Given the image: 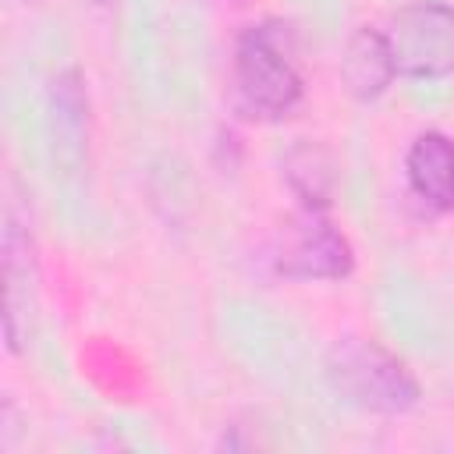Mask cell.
Instances as JSON below:
<instances>
[{"label":"cell","mask_w":454,"mask_h":454,"mask_svg":"<svg viewBox=\"0 0 454 454\" xmlns=\"http://www.w3.org/2000/svg\"><path fill=\"white\" fill-rule=\"evenodd\" d=\"M277 270L284 277H312V280H337L351 270V245L340 231H333L319 209L309 206L287 231L284 248L277 255Z\"/></svg>","instance_id":"277c9868"},{"label":"cell","mask_w":454,"mask_h":454,"mask_svg":"<svg viewBox=\"0 0 454 454\" xmlns=\"http://www.w3.org/2000/svg\"><path fill=\"white\" fill-rule=\"evenodd\" d=\"M408 184L429 209H454V142L440 131H426L408 149Z\"/></svg>","instance_id":"5b68a950"},{"label":"cell","mask_w":454,"mask_h":454,"mask_svg":"<svg viewBox=\"0 0 454 454\" xmlns=\"http://www.w3.org/2000/svg\"><path fill=\"white\" fill-rule=\"evenodd\" d=\"M394 71L408 78H440L454 71V7L419 0L401 7L383 32Z\"/></svg>","instance_id":"3957f363"},{"label":"cell","mask_w":454,"mask_h":454,"mask_svg":"<svg viewBox=\"0 0 454 454\" xmlns=\"http://www.w3.org/2000/svg\"><path fill=\"white\" fill-rule=\"evenodd\" d=\"M333 387L358 408L369 411H408L419 401V383L387 348L376 340H340L330 355Z\"/></svg>","instance_id":"7a4b0ae2"},{"label":"cell","mask_w":454,"mask_h":454,"mask_svg":"<svg viewBox=\"0 0 454 454\" xmlns=\"http://www.w3.org/2000/svg\"><path fill=\"white\" fill-rule=\"evenodd\" d=\"M234 78L245 110L277 121L301 103V71L294 35L280 21H262L241 32L234 50Z\"/></svg>","instance_id":"6da1fadb"},{"label":"cell","mask_w":454,"mask_h":454,"mask_svg":"<svg viewBox=\"0 0 454 454\" xmlns=\"http://www.w3.org/2000/svg\"><path fill=\"white\" fill-rule=\"evenodd\" d=\"M340 74L351 89V96L358 99H372L387 89V82L397 74L394 71V57L387 46V35L376 28H358L344 50L340 60Z\"/></svg>","instance_id":"8992f818"},{"label":"cell","mask_w":454,"mask_h":454,"mask_svg":"<svg viewBox=\"0 0 454 454\" xmlns=\"http://www.w3.org/2000/svg\"><path fill=\"white\" fill-rule=\"evenodd\" d=\"M287 177H291V188H294L312 209H323V206H326L333 174H330V160H326L323 149H316V145L294 149V153L287 156Z\"/></svg>","instance_id":"52a82bcc"}]
</instances>
